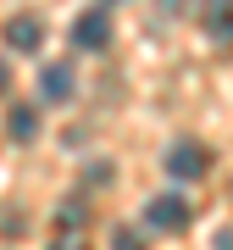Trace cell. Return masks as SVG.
Instances as JSON below:
<instances>
[{
  "label": "cell",
  "mask_w": 233,
  "mask_h": 250,
  "mask_svg": "<svg viewBox=\"0 0 233 250\" xmlns=\"http://www.w3.org/2000/svg\"><path fill=\"white\" fill-rule=\"evenodd\" d=\"M72 45H78V50H106V45H111V17H106V6L78 11V22H72Z\"/></svg>",
  "instance_id": "cell-1"
},
{
  "label": "cell",
  "mask_w": 233,
  "mask_h": 250,
  "mask_svg": "<svg viewBox=\"0 0 233 250\" xmlns=\"http://www.w3.org/2000/svg\"><path fill=\"white\" fill-rule=\"evenodd\" d=\"M144 223L161 228V233L189 228V200H183V195H150V206H144Z\"/></svg>",
  "instance_id": "cell-2"
},
{
  "label": "cell",
  "mask_w": 233,
  "mask_h": 250,
  "mask_svg": "<svg viewBox=\"0 0 233 250\" xmlns=\"http://www.w3.org/2000/svg\"><path fill=\"white\" fill-rule=\"evenodd\" d=\"M211 167V156L206 150H200V145H172V150H167V172H172V178H200V172H206Z\"/></svg>",
  "instance_id": "cell-3"
},
{
  "label": "cell",
  "mask_w": 233,
  "mask_h": 250,
  "mask_svg": "<svg viewBox=\"0 0 233 250\" xmlns=\"http://www.w3.org/2000/svg\"><path fill=\"white\" fill-rule=\"evenodd\" d=\"M39 39H45L39 17H11V22H6V45H11V50H39Z\"/></svg>",
  "instance_id": "cell-4"
},
{
  "label": "cell",
  "mask_w": 233,
  "mask_h": 250,
  "mask_svg": "<svg viewBox=\"0 0 233 250\" xmlns=\"http://www.w3.org/2000/svg\"><path fill=\"white\" fill-rule=\"evenodd\" d=\"M39 89H45V100H72V67H45L39 72Z\"/></svg>",
  "instance_id": "cell-5"
},
{
  "label": "cell",
  "mask_w": 233,
  "mask_h": 250,
  "mask_svg": "<svg viewBox=\"0 0 233 250\" xmlns=\"http://www.w3.org/2000/svg\"><path fill=\"white\" fill-rule=\"evenodd\" d=\"M6 134H11V139H34V134H39V111H34V106H11Z\"/></svg>",
  "instance_id": "cell-6"
},
{
  "label": "cell",
  "mask_w": 233,
  "mask_h": 250,
  "mask_svg": "<svg viewBox=\"0 0 233 250\" xmlns=\"http://www.w3.org/2000/svg\"><path fill=\"white\" fill-rule=\"evenodd\" d=\"M200 22H206V34L233 39V6H206V11H200Z\"/></svg>",
  "instance_id": "cell-7"
},
{
  "label": "cell",
  "mask_w": 233,
  "mask_h": 250,
  "mask_svg": "<svg viewBox=\"0 0 233 250\" xmlns=\"http://www.w3.org/2000/svg\"><path fill=\"white\" fill-rule=\"evenodd\" d=\"M116 250H139V239H134V233L122 228V233H116Z\"/></svg>",
  "instance_id": "cell-8"
},
{
  "label": "cell",
  "mask_w": 233,
  "mask_h": 250,
  "mask_svg": "<svg viewBox=\"0 0 233 250\" xmlns=\"http://www.w3.org/2000/svg\"><path fill=\"white\" fill-rule=\"evenodd\" d=\"M56 250H83V245H56Z\"/></svg>",
  "instance_id": "cell-9"
},
{
  "label": "cell",
  "mask_w": 233,
  "mask_h": 250,
  "mask_svg": "<svg viewBox=\"0 0 233 250\" xmlns=\"http://www.w3.org/2000/svg\"><path fill=\"white\" fill-rule=\"evenodd\" d=\"M0 89H6V67H0Z\"/></svg>",
  "instance_id": "cell-10"
}]
</instances>
